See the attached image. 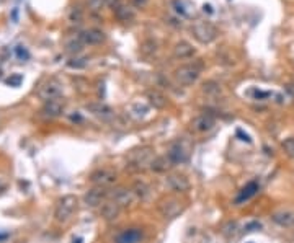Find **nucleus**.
<instances>
[{
    "label": "nucleus",
    "mask_w": 294,
    "mask_h": 243,
    "mask_svg": "<svg viewBox=\"0 0 294 243\" xmlns=\"http://www.w3.org/2000/svg\"><path fill=\"white\" fill-rule=\"evenodd\" d=\"M61 93H62V88L56 80L44 82V84L38 88V96L44 101V103H46V101H51V100H59Z\"/></svg>",
    "instance_id": "obj_8"
},
{
    "label": "nucleus",
    "mask_w": 294,
    "mask_h": 243,
    "mask_svg": "<svg viewBox=\"0 0 294 243\" xmlns=\"http://www.w3.org/2000/svg\"><path fill=\"white\" fill-rule=\"evenodd\" d=\"M118 179V175L111 170H106V168H101V170H97V172L92 173L90 177V181L95 184V186H100V188H110L113 184L116 183Z\"/></svg>",
    "instance_id": "obj_7"
},
{
    "label": "nucleus",
    "mask_w": 294,
    "mask_h": 243,
    "mask_svg": "<svg viewBox=\"0 0 294 243\" xmlns=\"http://www.w3.org/2000/svg\"><path fill=\"white\" fill-rule=\"evenodd\" d=\"M193 54H195V47L191 46L188 41L176 43L173 47V56L178 57V59H186V57H191Z\"/></svg>",
    "instance_id": "obj_21"
},
{
    "label": "nucleus",
    "mask_w": 294,
    "mask_h": 243,
    "mask_svg": "<svg viewBox=\"0 0 294 243\" xmlns=\"http://www.w3.org/2000/svg\"><path fill=\"white\" fill-rule=\"evenodd\" d=\"M67 66L71 67V69H85L88 66V59L87 57H74L67 62Z\"/></svg>",
    "instance_id": "obj_26"
},
{
    "label": "nucleus",
    "mask_w": 294,
    "mask_h": 243,
    "mask_svg": "<svg viewBox=\"0 0 294 243\" xmlns=\"http://www.w3.org/2000/svg\"><path fill=\"white\" fill-rule=\"evenodd\" d=\"M69 22L71 23H80L82 22V10L78 7H74L71 8L69 12Z\"/></svg>",
    "instance_id": "obj_29"
},
{
    "label": "nucleus",
    "mask_w": 294,
    "mask_h": 243,
    "mask_svg": "<svg viewBox=\"0 0 294 243\" xmlns=\"http://www.w3.org/2000/svg\"><path fill=\"white\" fill-rule=\"evenodd\" d=\"M62 110H64V103H61L59 100H51L44 103L43 114L48 116V118H57V116L62 114Z\"/></svg>",
    "instance_id": "obj_19"
},
{
    "label": "nucleus",
    "mask_w": 294,
    "mask_h": 243,
    "mask_svg": "<svg viewBox=\"0 0 294 243\" xmlns=\"http://www.w3.org/2000/svg\"><path fill=\"white\" fill-rule=\"evenodd\" d=\"M271 221L279 227H294V211L293 209H279L271 214Z\"/></svg>",
    "instance_id": "obj_12"
},
{
    "label": "nucleus",
    "mask_w": 294,
    "mask_h": 243,
    "mask_svg": "<svg viewBox=\"0 0 294 243\" xmlns=\"http://www.w3.org/2000/svg\"><path fill=\"white\" fill-rule=\"evenodd\" d=\"M185 209V202L178 196H165L159 201V212L165 219H175Z\"/></svg>",
    "instance_id": "obj_3"
},
{
    "label": "nucleus",
    "mask_w": 294,
    "mask_h": 243,
    "mask_svg": "<svg viewBox=\"0 0 294 243\" xmlns=\"http://www.w3.org/2000/svg\"><path fill=\"white\" fill-rule=\"evenodd\" d=\"M82 44L83 43L82 41H71V43H67V51L69 52H80L82 51Z\"/></svg>",
    "instance_id": "obj_31"
},
{
    "label": "nucleus",
    "mask_w": 294,
    "mask_h": 243,
    "mask_svg": "<svg viewBox=\"0 0 294 243\" xmlns=\"http://www.w3.org/2000/svg\"><path fill=\"white\" fill-rule=\"evenodd\" d=\"M103 0H88V8H90V12L93 15H98V13L101 12V7H103Z\"/></svg>",
    "instance_id": "obj_30"
},
{
    "label": "nucleus",
    "mask_w": 294,
    "mask_h": 243,
    "mask_svg": "<svg viewBox=\"0 0 294 243\" xmlns=\"http://www.w3.org/2000/svg\"><path fill=\"white\" fill-rule=\"evenodd\" d=\"M132 191H134L137 199H146V198H149L150 188L147 186L144 181H134V184H132Z\"/></svg>",
    "instance_id": "obj_25"
},
{
    "label": "nucleus",
    "mask_w": 294,
    "mask_h": 243,
    "mask_svg": "<svg viewBox=\"0 0 294 243\" xmlns=\"http://www.w3.org/2000/svg\"><path fill=\"white\" fill-rule=\"evenodd\" d=\"M147 101H149L150 106H154L155 110H164L167 106V98L164 93H160L159 90H149L146 93Z\"/></svg>",
    "instance_id": "obj_20"
},
{
    "label": "nucleus",
    "mask_w": 294,
    "mask_h": 243,
    "mask_svg": "<svg viewBox=\"0 0 294 243\" xmlns=\"http://www.w3.org/2000/svg\"><path fill=\"white\" fill-rule=\"evenodd\" d=\"M131 111H136L134 116L139 119V118H144V116L147 114V111H149V108H147L146 105H142V103H134L131 106Z\"/></svg>",
    "instance_id": "obj_28"
},
{
    "label": "nucleus",
    "mask_w": 294,
    "mask_h": 243,
    "mask_svg": "<svg viewBox=\"0 0 294 243\" xmlns=\"http://www.w3.org/2000/svg\"><path fill=\"white\" fill-rule=\"evenodd\" d=\"M108 198H110V191H108L106 188L95 186V188L88 189L83 199H85V204L88 207H98L105 201H108Z\"/></svg>",
    "instance_id": "obj_9"
},
{
    "label": "nucleus",
    "mask_w": 294,
    "mask_h": 243,
    "mask_svg": "<svg viewBox=\"0 0 294 243\" xmlns=\"http://www.w3.org/2000/svg\"><path fill=\"white\" fill-rule=\"evenodd\" d=\"M283 150L289 158H294V137H288L283 140Z\"/></svg>",
    "instance_id": "obj_27"
},
{
    "label": "nucleus",
    "mask_w": 294,
    "mask_h": 243,
    "mask_svg": "<svg viewBox=\"0 0 294 243\" xmlns=\"http://www.w3.org/2000/svg\"><path fill=\"white\" fill-rule=\"evenodd\" d=\"M165 183L173 193H186L190 189L188 178L183 177V175H169Z\"/></svg>",
    "instance_id": "obj_11"
},
{
    "label": "nucleus",
    "mask_w": 294,
    "mask_h": 243,
    "mask_svg": "<svg viewBox=\"0 0 294 243\" xmlns=\"http://www.w3.org/2000/svg\"><path fill=\"white\" fill-rule=\"evenodd\" d=\"M110 198H111V201H115L121 209L122 207H131L132 204L136 202V199H137L134 191H132V189H127V188L111 189V191H110Z\"/></svg>",
    "instance_id": "obj_6"
},
{
    "label": "nucleus",
    "mask_w": 294,
    "mask_h": 243,
    "mask_svg": "<svg viewBox=\"0 0 294 243\" xmlns=\"http://www.w3.org/2000/svg\"><path fill=\"white\" fill-rule=\"evenodd\" d=\"M257 193H258V183H257V181H250V183H247V184H245V186L239 191L237 198H235V204L239 206V204L247 202L248 199L253 198Z\"/></svg>",
    "instance_id": "obj_17"
},
{
    "label": "nucleus",
    "mask_w": 294,
    "mask_h": 243,
    "mask_svg": "<svg viewBox=\"0 0 294 243\" xmlns=\"http://www.w3.org/2000/svg\"><path fill=\"white\" fill-rule=\"evenodd\" d=\"M15 54L18 56V59H28V57H29L28 51L24 49V47H22V46H17V47H15Z\"/></svg>",
    "instance_id": "obj_33"
},
{
    "label": "nucleus",
    "mask_w": 294,
    "mask_h": 243,
    "mask_svg": "<svg viewBox=\"0 0 294 243\" xmlns=\"http://www.w3.org/2000/svg\"><path fill=\"white\" fill-rule=\"evenodd\" d=\"M172 7H173V12L180 18H190L191 17V7L185 2V0H172Z\"/></svg>",
    "instance_id": "obj_24"
},
{
    "label": "nucleus",
    "mask_w": 294,
    "mask_h": 243,
    "mask_svg": "<svg viewBox=\"0 0 294 243\" xmlns=\"http://www.w3.org/2000/svg\"><path fill=\"white\" fill-rule=\"evenodd\" d=\"M100 212L105 221H116L121 214V207L115 201H105L100 206Z\"/></svg>",
    "instance_id": "obj_16"
},
{
    "label": "nucleus",
    "mask_w": 294,
    "mask_h": 243,
    "mask_svg": "<svg viewBox=\"0 0 294 243\" xmlns=\"http://www.w3.org/2000/svg\"><path fill=\"white\" fill-rule=\"evenodd\" d=\"M216 126V119L213 118L211 114H199L191 121L190 124V129L193 131L195 134H204V133H209Z\"/></svg>",
    "instance_id": "obj_10"
},
{
    "label": "nucleus",
    "mask_w": 294,
    "mask_h": 243,
    "mask_svg": "<svg viewBox=\"0 0 294 243\" xmlns=\"http://www.w3.org/2000/svg\"><path fill=\"white\" fill-rule=\"evenodd\" d=\"M154 152L150 149H141V150H134L131 152L129 158H127V167L132 170H144L146 167L150 168V163L154 160Z\"/></svg>",
    "instance_id": "obj_4"
},
{
    "label": "nucleus",
    "mask_w": 294,
    "mask_h": 243,
    "mask_svg": "<svg viewBox=\"0 0 294 243\" xmlns=\"http://www.w3.org/2000/svg\"><path fill=\"white\" fill-rule=\"evenodd\" d=\"M82 242V238H77V240H74L72 243H80Z\"/></svg>",
    "instance_id": "obj_37"
},
{
    "label": "nucleus",
    "mask_w": 294,
    "mask_h": 243,
    "mask_svg": "<svg viewBox=\"0 0 294 243\" xmlns=\"http://www.w3.org/2000/svg\"><path fill=\"white\" fill-rule=\"evenodd\" d=\"M115 15H116V18H118L120 22H122V23H129V22L134 20L136 13H134V10H132L131 7H127V5H120L118 8H115Z\"/></svg>",
    "instance_id": "obj_22"
},
{
    "label": "nucleus",
    "mask_w": 294,
    "mask_h": 243,
    "mask_svg": "<svg viewBox=\"0 0 294 243\" xmlns=\"http://www.w3.org/2000/svg\"><path fill=\"white\" fill-rule=\"evenodd\" d=\"M172 165L173 163L170 162V158L167 157V155L165 157H155L150 163V170L152 172H157V173H164L172 167Z\"/></svg>",
    "instance_id": "obj_23"
},
{
    "label": "nucleus",
    "mask_w": 294,
    "mask_h": 243,
    "mask_svg": "<svg viewBox=\"0 0 294 243\" xmlns=\"http://www.w3.org/2000/svg\"><path fill=\"white\" fill-rule=\"evenodd\" d=\"M199 74H201V69L198 66L186 64V66L178 67V69L175 70V79H176V82H178L180 85L190 87V85H193V84L198 82Z\"/></svg>",
    "instance_id": "obj_5"
},
{
    "label": "nucleus",
    "mask_w": 294,
    "mask_h": 243,
    "mask_svg": "<svg viewBox=\"0 0 294 243\" xmlns=\"http://www.w3.org/2000/svg\"><path fill=\"white\" fill-rule=\"evenodd\" d=\"M87 110L90 111L95 118L101 119V121H110V119H113V116H115L113 110L105 103H90V105H87Z\"/></svg>",
    "instance_id": "obj_13"
},
{
    "label": "nucleus",
    "mask_w": 294,
    "mask_h": 243,
    "mask_svg": "<svg viewBox=\"0 0 294 243\" xmlns=\"http://www.w3.org/2000/svg\"><path fill=\"white\" fill-rule=\"evenodd\" d=\"M80 41L83 44H100L105 41V33L98 28H88L80 33Z\"/></svg>",
    "instance_id": "obj_14"
},
{
    "label": "nucleus",
    "mask_w": 294,
    "mask_h": 243,
    "mask_svg": "<svg viewBox=\"0 0 294 243\" xmlns=\"http://www.w3.org/2000/svg\"><path fill=\"white\" fill-rule=\"evenodd\" d=\"M131 2L136 8H144L149 3V0H131Z\"/></svg>",
    "instance_id": "obj_35"
},
{
    "label": "nucleus",
    "mask_w": 294,
    "mask_h": 243,
    "mask_svg": "<svg viewBox=\"0 0 294 243\" xmlns=\"http://www.w3.org/2000/svg\"><path fill=\"white\" fill-rule=\"evenodd\" d=\"M206 93H219L220 91V87L218 84H214V82H208V84H204V88H203Z\"/></svg>",
    "instance_id": "obj_32"
},
{
    "label": "nucleus",
    "mask_w": 294,
    "mask_h": 243,
    "mask_svg": "<svg viewBox=\"0 0 294 243\" xmlns=\"http://www.w3.org/2000/svg\"><path fill=\"white\" fill-rule=\"evenodd\" d=\"M22 80H23L22 75H13V77H10V79L7 80V84L12 85V87H18L20 84H22Z\"/></svg>",
    "instance_id": "obj_34"
},
{
    "label": "nucleus",
    "mask_w": 294,
    "mask_h": 243,
    "mask_svg": "<svg viewBox=\"0 0 294 243\" xmlns=\"http://www.w3.org/2000/svg\"><path fill=\"white\" fill-rule=\"evenodd\" d=\"M141 238L142 232L139 228H127L116 237V243H139Z\"/></svg>",
    "instance_id": "obj_18"
},
{
    "label": "nucleus",
    "mask_w": 294,
    "mask_h": 243,
    "mask_svg": "<svg viewBox=\"0 0 294 243\" xmlns=\"http://www.w3.org/2000/svg\"><path fill=\"white\" fill-rule=\"evenodd\" d=\"M167 157L170 158V162L173 165H180V163H185L188 160V150L183 147V144H173L172 149L169 150Z\"/></svg>",
    "instance_id": "obj_15"
},
{
    "label": "nucleus",
    "mask_w": 294,
    "mask_h": 243,
    "mask_svg": "<svg viewBox=\"0 0 294 243\" xmlns=\"http://www.w3.org/2000/svg\"><path fill=\"white\" fill-rule=\"evenodd\" d=\"M191 33H193L195 40L201 43V44H209L218 38V28L208 20H198L191 26Z\"/></svg>",
    "instance_id": "obj_1"
},
{
    "label": "nucleus",
    "mask_w": 294,
    "mask_h": 243,
    "mask_svg": "<svg viewBox=\"0 0 294 243\" xmlns=\"http://www.w3.org/2000/svg\"><path fill=\"white\" fill-rule=\"evenodd\" d=\"M77 204H78L77 198L72 196V194H67V196L59 199L56 204V211H54V219H56V222H59V223L67 222L69 219L72 217V214L75 212Z\"/></svg>",
    "instance_id": "obj_2"
},
{
    "label": "nucleus",
    "mask_w": 294,
    "mask_h": 243,
    "mask_svg": "<svg viewBox=\"0 0 294 243\" xmlns=\"http://www.w3.org/2000/svg\"><path fill=\"white\" fill-rule=\"evenodd\" d=\"M103 2H105L106 5L111 7V8H118L121 5V0H103Z\"/></svg>",
    "instance_id": "obj_36"
}]
</instances>
